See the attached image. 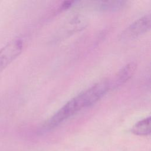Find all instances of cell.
I'll return each mask as SVG.
<instances>
[{"label":"cell","instance_id":"cell-1","mask_svg":"<svg viewBox=\"0 0 151 151\" xmlns=\"http://www.w3.org/2000/svg\"><path fill=\"white\" fill-rule=\"evenodd\" d=\"M82 109L74 97L57 111L42 126V131H48L60 125Z\"/></svg>","mask_w":151,"mask_h":151},{"label":"cell","instance_id":"cell-2","mask_svg":"<svg viewBox=\"0 0 151 151\" xmlns=\"http://www.w3.org/2000/svg\"><path fill=\"white\" fill-rule=\"evenodd\" d=\"M23 47L22 40L17 37L0 49V73L21 54Z\"/></svg>","mask_w":151,"mask_h":151},{"label":"cell","instance_id":"cell-3","mask_svg":"<svg viewBox=\"0 0 151 151\" xmlns=\"http://www.w3.org/2000/svg\"><path fill=\"white\" fill-rule=\"evenodd\" d=\"M150 28V15L147 14L131 24L121 34L122 40H131L147 32Z\"/></svg>","mask_w":151,"mask_h":151},{"label":"cell","instance_id":"cell-4","mask_svg":"<svg viewBox=\"0 0 151 151\" xmlns=\"http://www.w3.org/2000/svg\"><path fill=\"white\" fill-rule=\"evenodd\" d=\"M136 69L135 63H130L124 65L117 73L114 79V81L110 83V87H117L126 83L134 74Z\"/></svg>","mask_w":151,"mask_h":151},{"label":"cell","instance_id":"cell-5","mask_svg":"<svg viewBox=\"0 0 151 151\" xmlns=\"http://www.w3.org/2000/svg\"><path fill=\"white\" fill-rule=\"evenodd\" d=\"M126 2L124 1H101L94 2L93 6L100 11L113 12L123 8Z\"/></svg>","mask_w":151,"mask_h":151},{"label":"cell","instance_id":"cell-6","mask_svg":"<svg viewBox=\"0 0 151 151\" xmlns=\"http://www.w3.org/2000/svg\"><path fill=\"white\" fill-rule=\"evenodd\" d=\"M86 21L81 17L73 18L61 29V35H70L71 34L80 31L86 27Z\"/></svg>","mask_w":151,"mask_h":151},{"label":"cell","instance_id":"cell-7","mask_svg":"<svg viewBox=\"0 0 151 151\" xmlns=\"http://www.w3.org/2000/svg\"><path fill=\"white\" fill-rule=\"evenodd\" d=\"M132 132L138 136H146L151 132L150 116L143 119L137 122L132 128Z\"/></svg>","mask_w":151,"mask_h":151},{"label":"cell","instance_id":"cell-8","mask_svg":"<svg viewBox=\"0 0 151 151\" xmlns=\"http://www.w3.org/2000/svg\"><path fill=\"white\" fill-rule=\"evenodd\" d=\"M74 3H76V1H64L63 4L61 6V8L63 9H67L71 7L73 5H74Z\"/></svg>","mask_w":151,"mask_h":151}]
</instances>
